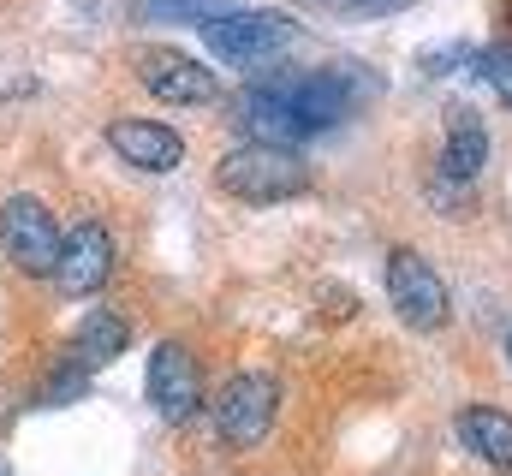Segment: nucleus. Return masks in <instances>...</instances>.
I'll return each instance as SVG.
<instances>
[{
	"label": "nucleus",
	"mask_w": 512,
	"mask_h": 476,
	"mask_svg": "<svg viewBox=\"0 0 512 476\" xmlns=\"http://www.w3.org/2000/svg\"><path fill=\"white\" fill-rule=\"evenodd\" d=\"M310 161L298 155V149H280V143H239L233 155H221L215 161V185L227 191V197H239V203H292V197H304L310 191Z\"/></svg>",
	"instance_id": "1"
},
{
	"label": "nucleus",
	"mask_w": 512,
	"mask_h": 476,
	"mask_svg": "<svg viewBox=\"0 0 512 476\" xmlns=\"http://www.w3.org/2000/svg\"><path fill=\"white\" fill-rule=\"evenodd\" d=\"M382 286H387V304L393 316L411 328V334H441L447 316H453V298H447V280L435 274V262L411 244L387 250V268H382Z\"/></svg>",
	"instance_id": "2"
},
{
	"label": "nucleus",
	"mask_w": 512,
	"mask_h": 476,
	"mask_svg": "<svg viewBox=\"0 0 512 476\" xmlns=\"http://www.w3.org/2000/svg\"><path fill=\"white\" fill-rule=\"evenodd\" d=\"M304 24L286 12H215L203 18V42L227 60V66H268L286 48H298Z\"/></svg>",
	"instance_id": "3"
},
{
	"label": "nucleus",
	"mask_w": 512,
	"mask_h": 476,
	"mask_svg": "<svg viewBox=\"0 0 512 476\" xmlns=\"http://www.w3.org/2000/svg\"><path fill=\"white\" fill-rule=\"evenodd\" d=\"M274 417H280V381L262 375V369L233 375L215 393V405H209V429H215L221 447H262L268 429H274Z\"/></svg>",
	"instance_id": "4"
},
{
	"label": "nucleus",
	"mask_w": 512,
	"mask_h": 476,
	"mask_svg": "<svg viewBox=\"0 0 512 476\" xmlns=\"http://www.w3.org/2000/svg\"><path fill=\"white\" fill-rule=\"evenodd\" d=\"M60 221H54V209L42 203V197H30V191H18V197H6L0 203V250H6V262L24 274V280H42V274H54V262H60Z\"/></svg>",
	"instance_id": "5"
},
{
	"label": "nucleus",
	"mask_w": 512,
	"mask_h": 476,
	"mask_svg": "<svg viewBox=\"0 0 512 476\" xmlns=\"http://www.w3.org/2000/svg\"><path fill=\"white\" fill-rule=\"evenodd\" d=\"M143 393H149V411L161 417V423H173V429H185V423H197L203 417V363L191 346H179V340H161L155 352H149V369H143Z\"/></svg>",
	"instance_id": "6"
},
{
	"label": "nucleus",
	"mask_w": 512,
	"mask_h": 476,
	"mask_svg": "<svg viewBox=\"0 0 512 476\" xmlns=\"http://www.w3.org/2000/svg\"><path fill=\"white\" fill-rule=\"evenodd\" d=\"M137 84L161 108H215L221 102V78L203 60L179 54V48H143L137 54Z\"/></svg>",
	"instance_id": "7"
},
{
	"label": "nucleus",
	"mask_w": 512,
	"mask_h": 476,
	"mask_svg": "<svg viewBox=\"0 0 512 476\" xmlns=\"http://www.w3.org/2000/svg\"><path fill=\"white\" fill-rule=\"evenodd\" d=\"M114 262H120V250H114V233H108L102 221H78L72 233L60 238L54 286H60L66 298H96V292L114 280Z\"/></svg>",
	"instance_id": "8"
},
{
	"label": "nucleus",
	"mask_w": 512,
	"mask_h": 476,
	"mask_svg": "<svg viewBox=\"0 0 512 476\" xmlns=\"http://www.w3.org/2000/svg\"><path fill=\"white\" fill-rule=\"evenodd\" d=\"M108 149L137 167V173H173L185 161V137L161 119H114L108 125Z\"/></svg>",
	"instance_id": "9"
},
{
	"label": "nucleus",
	"mask_w": 512,
	"mask_h": 476,
	"mask_svg": "<svg viewBox=\"0 0 512 476\" xmlns=\"http://www.w3.org/2000/svg\"><path fill=\"white\" fill-rule=\"evenodd\" d=\"M441 137H447V143H441V173L477 185V173L489 167V125H483V114H477L471 102H447Z\"/></svg>",
	"instance_id": "10"
},
{
	"label": "nucleus",
	"mask_w": 512,
	"mask_h": 476,
	"mask_svg": "<svg viewBox=\"0 0 512 476\" xmlns=\"http://www.w3.org/2000/svg\"><path fill=\"white\" fill-rule=\"evenodd\" d=\"M453 429H459V441H465L489 471L512 476V411H501V405H465V411L453 417Z\"/></svg>",
	"instance_id": "11"
},
{
	"label": "nucleus",
	"mask_w": 512,
	"mask_h": 476,
	"mask_svg": "<svg viewBox=\"0 0 512 476\" xmlns=\"http://www.w3.org/2000/svg\"><path fill=\"white\" fill-rule=\"evenodd\" d=\"M126 346H131V316L126 310H96V316L78 322V340L66 346V357L96 375V369H108L114 357L126 352Z\"/></svg>",
	"instance_id": "12"
},
{
	"label": "nucleus",
	"mask_w": 512,
	"mask_h": 476,
	"mask_svg": "<svg viewBox=\"0 0 512 476\" xmlns=\"http://www.w3.org/2000/svg\"><path fill=\"white\" fill-rule=\"evenodd\" d=\"M465 78H483L501 102L512 108V42H495V48H471V66Z\"/></svg>",
	"instance_id": "13"
},
{
	"label": "nucleus",
	"mask_w": 512,
	"mask_h": 476,
	"mask_svg": "<svg viewBox=\"0 0 512 476\" xmlns=\"http://www.w3.org/2000/svg\"><path fill=\"white\" fill-rule=\"evenodd\" d=\"M429 209L435 215H447V221H459V215H471L477 209V191H471V179H453V173H429Z\"/></svg>",
	"instance_id": "14"
},
{
	"label": "nucleus",
	"mask_w": 512,
	"mask_h": 476,
	"mask_svg": "<svg viewBox=\"0 0 512 476\" xmlns=\"http://www.w3.org/2000/svg\"><path fill=\"white\" fill-rule=\"evenodd\" d=\"M221 0H137V18L143 24H203L215 18Z\"/></svg>",
	"instance_id": "15"
},
{
	"label": "nucleus",
	"mask_w": 512,
	"mask_h": 476,
	"mask_svg": "<svg viewBox=\"0 0 512 476\" xmlns=\"http://www.w3.org/2000/svg\"><path fill=\"white\" fill-rule=\"evenodd\" d=\"M465 66H471V48H465V42H447V48L423 54V72H429V78H447V72H465Z\"/></svg>",
	"instance_id": "16"
},
{
	"label": "nucleus",
	"mask_w": 512,
	"mask_h": 476,
	"mask_svg": "<svg viewBox=\"0 0 512 476\" xmlns=\"http://www.w3.org/2000/svg\"><path fill=\"white\" fill-rule=\"evenodd\" d=\"M417 0H340V18H382V12H405Z\"/></svg>",
	"instance_id": "17"
},
{
	"label": "nucleus",
	"mask_w": 512,
	"mask_h": 476,
	"mask_svg": "<svg viewBox=\"0 0 512 476\" xmlns=\"http://www.w3.org/2000/svg\"><path fill=\"white\" fill-rule=\"evenodd\" d=\"M501 12H507V18H512V0H501Z\"/></svg>",
	"instance_id": "18"
},
{
	"label": "nucleus",
	"mask_w": 512,
	"mask_h": 476,
	"mask_svg": "<svg viewBox=\"0 0 512 476\" xmlns=\"http://www.w3.org/2000/svg\"><path fill=\"white\" fill-rule=\"evenodd\" d=\"M507 357H512V328H507Z\"/></svg>",
	"instance_id": "19"
}]
</instances>
